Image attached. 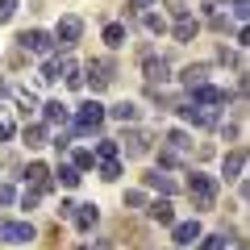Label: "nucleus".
<instances>
[{
	"label": "nucleus",
	"instance_id": "6ab92c4d",
	"mask_svg": "<svg viewBox=\"0 0 250 250\" xmlns=\"http://www.w3.org/2000/svg\"><path fill=\"white\" fill-rule=\"evenodd\" d=\"M167 34L175 38V42H196V34H200V17L184 13V17H175V25H167Z\"/></svg>",
	"mask_w": 250,
	"mask_h": 250
},
{
	"label": "nucleus",
	"instance_id": "9d476101",
	"mask_svg": "<svg viewBox=\"0 0 250 250\" xmlns=\"http://www.w3.org/2000/svg\"><path fill=\"white\" fill-rule=\"evenodd\" d=\"M188 100L192 104H205V108H225L233 96L225 88H217V83H200V88H188Z\"/></svg>",
	"mask_w": 250,
	"mask_h": 250
},
{
	"label": "nucleus",
	"instance_id": "c03bdc74",
	"mask_svg": "<svg viewBox=\"0 0 250 250\" xmlns=\"http://www.w3.org/2000/svg\"><path fill=\"white\" fill-rule=\"evenodd\" d=\"M233 42H238V50H246V46H250V29H246V25H242V29H238V34H233Z\"/></svg>",
	"mask_w": 250,
	"mask_h": 250
},
{
	"label": "nucleus",
	"instance_id": "6e6552de",
	"mask_svg": "<svg viewBox=\"0 0 250 250\" xmlns=\"http://www.w3.org/2000/svg\"><path fill=\"white\" fill-rule=\"evenodd\" d=\"M34 238H38V229H34L29 217H21V221H0V242L4 246H29Z\"/></svg>",
	"mask_w": 250,
	"mask_h": 250
},
{
	"label": "nucleus",
	"instance_id": "20e7f679",
	"mask_svg": "<svg viewBox=\"0 0 250 250\" xmlns=\"http://www.w3.org/2000/svg\"><path fill=\"white\" fill-rule=\"evenodd\" d=\"M113 80H117V62L113 59H92L88 67H83V88H92V96L104 92V88H113Z\"/></svg>",
	"mask_w": 250,
	"mask_h": 250
},
{
	"label": "nucleus",
	"instance_id": "7c9ffc66",
	"mask_svg": "<svg viewBox=\"0 0 250 250\" xmlns=\"http://www.w3.org/2000/svg\"><path fill=\"white\" fill-rule=\"evenodd\" d=\"M146 188H125V196H121V208H146Z\"/></svg>",
	"mask_w": 250,
	"mask_h": 250
},
{
	"label": "nucleus",
	"instance_id": "39448f33",
	"mask_svg": "<svg viewBox=\"0 0 250 250\" xmlns=\"http://www.w3.org/2000/svg\"><path fill=\"white\" fill-rule=\"evenodd\" d=\"M175 113L184 117V125H196V129H217V125H221V113H217V108L192 104V100H179Z\"/></svg>",
	"mask_w": 250,
	"mask_h": 250
},
{
	"label": "nucleus",
	"instance_id": "4c0bfd02",
	"mask_svg": "<svg viewBox=\"0 0 250 250\" xmlns=\"http://www.w3.org/2000/svg\"><path fill=\"white\" fill-rule=\"evenodd\" d=\"M71 142H75V129H71V134H62V129H59V134H50V146H54V150H71Z\"/></svg>",
	"mask_w": 250,
	"mask_h": 250
},
{
	"label": "nucleus",
	"instance_id": "b1692460",
	"mask_svg": "<svg viewBox=\"0 0 250 250\" xmlns=\"http://www.w3.org/2000/svg\"><path fill=\"white\" fill-rule=\"evenodd\" d=\"M100 38H104V46H108V50H121V46L129 42V29H125V21H108Z\"/></svg>",
	"mask_w": 250,
	"mask_h": 250
},
{
	"label": "nucleus",
	"instance_id": "393cba45",
	"mask_svg": "<svg viewBox=\"0 0 250 250\" xmlns=\"http://www.w3.org/2000/svg\"><path fill=\"white\" fill-rule=\"evenodd\" d=\"M13 108H17L21 121H25V117H34V113H38V96H34V92H25V88L13 92Z\"/></svg>",
	"mask_w": 250,
	"mask_h": 250
},
{
	"label": "nucleus",
	"instance_id": "423d86ee",
	"mask_svg": "<svg viewBox=\"0 0 250 250\" xmlns=\"http://www.w3.org/2000/svg\"><path fill=\"white\" fill-rule=\"evenodd\" d=\"M80 34H83V17H75V13H62L59 17V25H54V50H71L75 42H80Z\"/></svg>",
	"mask_w": 250,
	"mask_h": 250
},
{
	"label": "nucleus",
	"instance_id": "aec40b11",
	"mask_svg": "<svg viewBox=\"0 0 250 250\" xmlns=\"http://www.w3.org/2000/svg\"><path fill=\"white\" fill-rule=\"evenodd\" d=\"M146 217H150L154 225H171V221H175V205H171V196L146 200Z\"/></svg>",
	"mask_w": 250,
	"mask_h": 250
},
{
	"label": "nucleus",
	"instance_id": "9b49d317",
	"mask_svg": "<svg viewBox=\"0 0 250 250\" xmlns=\"http://www.w3.org/2000/svg\"><path fill=\"white\" fill-rule=\"evenodd\" d=\"M221 175H225V184H238L246 175V146H229L221 154Z\"/></svg>",
	"mask_w": 250,
	"mask_h": 250
},
{
	"label": "nucleus",
	"instance_id": "a18cd8bd",
	"mask_svg": "<svg viewBox=\"0 0 250 250\" xmlns=\"http://www.w3.org/2000/svg\"><path fill=\"white\" fill-rule=\"evenodd\" d=\"M150 4H159V0H129V13H146Z\"/></svg>",
	"mask_w": 250,
	"mask_h": 250
},
{
	"label": "nucleus",
	"instance_id": "c85d7f7f",
	"mask_svg": "<svg viewBox=\"0 0 250 250\" xmlns=\"http://www.w3.org/2000/svg\"><path fill=\"white\" fill-rule=\"evenodd\" d=\"M179 167H184V154L171 146H159V171H179Z\"/></svg>",
	"mask_w": 250,
	"mask_h": 250
},
{
	"label": "nucleus",
	"instance_id": "5701e85b",
	"mask_svg": "<svg viewBox=\"0 0 250 250\" xmlns=\"http://www.w3.org/2000/svg\"><path fill=\"white\" fill-rule=\"evenodd\" d=\"M205 13H208V29H213V34H229V29H233V17H229V13H225V9H217V4H213V0H208V4H205Z\"/></svg>",
	"mask_w": 250,
	"mask_h": 250
},
{
	"label": "nucleus",
	"instance_id": "3c124183",
	"mask_svg": "<svg viewBox=\"0 0 250 250\" xmlns=\"http://www.w3.org/2000/svg\"><path fill=\"white\" fill-rule=\"evenodd\" d=\"M175 250H179V246H175Z\"/></svg>",
	"mask_w": 250,
	"mask_h": 250
},
{
	"label": "nucleus",
	"instance_id": "de8ad7c7",
	"mask_svg": "<svg viewBox=\"0 0 250 250\" xmlns=\"http://www.w3.org/2000/svg\"><path fill=\"white\" fill-rule=\"evenodd\" d=\"M9 138H13V125H4V121H0V142H9Z\"/></svg>",
	"mask_w": 250,
	"mask_h": 250
},
{
	"label": "nucleus",
	"instance_id": "473e14b6",
	"mask_svg": "<svg viewBox=\"0 0 250 250\" xmlns=\"http://www.w3.org/2000/svg\"><path fill=\"white\" fill-rule=\"evenodd\" d=\"M100 179H104V184H117V179H121V159H104L100 163Z\"/></svg>",
	"mask_w": 250,
	"mask_h": 250
},
{
	"label": "nucleus",
	"instance_id": "2eb2a0df",
	"mask_svg": "<svg viewBox=\"0 0 250 250\" xmlns=\"http://www.w3.org/2000/svg\"><path fill=\"white\" fill-rule=\"evenodd\" d=\"M21 142H25V150H42V146H50V125H46V121H25V125H21Z\"/></svg>",
	"mask_w": 250,
	"mask_h": 250
},
{
	"label": "nucleus",
	"instance_id": "a878e982",
	"mask_svg": "<svg viewBox=\"0 0 250 250\" xmlns=\"http://www.w3.org/2000/svg\"><path fill=\"white\" fill-rule=\"evenodd\" d=\"M138 17H142V29H146L150 38H163V34H167V17H163V13H150V9H146V13H138Z\"/></svg>",
	"mask_w": 250,
	"mask_h": 250
},
{
	"label": "nucleus",
	"instance_id": "8fccbe9b",
	"mask_svg": "<svg viewBox=\"0 0 250 250\" xmlns=\"http://www.w3.org/2000/svg\"><path fill=\"white\" fill-rule=\"evenodd\" d=\"M75 250H92V246H75Z\"/></svg>",
	"mask_w": 250,
	"mask_h": 250
},
{
	"label": "nucleus",
	"instance_id": "49530a36",
	"mask_svg": "<svg viewBox=\"0 0 250 250\" xmlns=\"http://www.w3.org/2000/svg\"><path fill=\"white\" fill-rule=\"evenodd\" d=\"M13 100V88H9V80H0V104H9Z\"/></svg>",
	"mask_w": 250,
	"mask_h": 250
},
{
	"label": "nucleus",
	"instance_id": "cd10ccee",
	"mask_svg": "<svg viewBox=\"0 0 250 250\" xmlns=\"http://www.w3.org/2000/svg\"><path fill=\"white\" fill-rule=\"evenodd\" d=\"M163 146H171V150H192V134L188 129H167V138H163Z\"/></svg>",
	"mask_w": 250,
	"mask_h": 250
},
{
	"label": "nucleus",
	"instance_id": "f3484780",
	"mask_svg": "<svg viewBox=\"0 0 250 250\" xmlns=\"http://www.w3.org/2000/svg\"><path fill=\"white\" fill-rule=\"evenodd\" d=\"M167 229H171V242H175L179 250H184V246H196V238L205 233V229H200V221H196V217H192V221H171Z\"/></svg>",
	"mask_w": 250,
	"mask_h": 250
},
{
	"label": "nucleus",
	"instance_id": "72a5a7b5",
	"mask_svg": "<svg viewBox=\"0 0 250 250\" xmlns=\"http://www.w3.org/2000/svg\"><path fill=\"white\" fill-rule=\"evenodd\" d=\"M71 167H80V171H92V167H96V154H92L88 146H80V150L71 154Z\"/></svg>",
	"mask_w": 250,
	"mask_h": 250
},
{
	"label": "nucleus",
	"instance_id": "412c9836",
	"mask_svg": "<svg viewBox=\"0 0 250 250\" xmlns=\"http://www.w3.org/2000/svg\"><path fill=\"white\" fill-rule=\"evenodd\" d=\"M71 221H75V229H80V233H92L100 225V205H75Z\"/></svg>",
	"mask_w": 250,
	"mask_h": 250
},
{
	"label": "nucleus",
	"instance_id": "a19ab883",
	"mask_svg": "<svg viewBox=\"0 0 250 250\" xmlns=\"http://www.w3.org/2000/svg\"><path fill=\"white\" fill-rule=\"evenodd\" d=\"M17 4H21V0H0V25L17 17Z\"/></svg>",
	"mask_w": 250,
	"mask_h": 250
},
{
	"label": "nucleus",
	"instance_id": "f704fd0d",
	"mask_svg": "<svg viewBox=\"0 0 250 250\" xmlns=\"http://www.w3.org/2000/svg\"><path fill=\"white\" fill-rule=\"evenodd\" d=\"M38 200H42V196H38V192H34V188H25V192H21V196H17V208H21V213H34V208H38Z\"/></svg>",
	"mask_w": 250,
	"mask_h": 250
},
{
	"label": "nucleus",
	"instance_id": "09e8293b",
	"mask_svg": "<svg viewBox=\"0 0 250 250\" xmlns=\"http://www.w3.org/2000/svg\"><path fill=\"white\" fill-rule=\"evenodd\" d=\"M92 250H113V242H108V238H100V242H96Z\"/></svg>",
	"mask_w": 250,
	"mask_h": 250
},
{
	"label": "nucleus",
	"instance_id": "ea45409f",
	"mask_svg": "<svg viewBox=\"0 0 250 250\" xmlns=\"http://www.w3.org/2000/svg\"><path fill=\"white\" fill-rule=\"evenodd\" d=\"M54 213H59V221H71V217H75V200H71V196H62Z\"/></svg>",
	"mask_w": 250,
	"mask_h": 250
},
{
	"label": "nucleus",
	"instance_id": "bb28decb",
	"mask_svg": "<svg viewBox=\"0 0 250 250\" xmlns=\"http://www.w3.org/2000/svg\"><path fill=\"white\" fill-rule=\"evenodd\" d=\"M38 80H42V83H59V80H62V59L46 54V59H42V71H38Z\"/></svg>",
	"mask_w": 250,
	"mask_h": 250
},
{
	"label": "nucleus",
	"instance_id": "0eeeda50",
	"mask_svg": "<svg viewBox=\"0 0 250 250\" xmlns=\"http://www.w3.org/2000/svg\"><path fill=\"white\" fill-rule=\"evenodd\" d=\"M17 46H21V54H38V59H46V54H54V38H50V29H21V38H17Z\"/></svg>",
	"mask_w": 250,
	"mask_h": 250
},
{
	"label": "nucleus",
	"instance_id": "c9c22d12",
	"mask_svg": "<svg viewBox=\"0 0 250 250\" xmlns=\"http://www.w3.org/2000/svg\"><path fill=\"white\" fill-rule=\"evenodd\" d=\"M150 100H154L159 108H175V104H179L175 92H163V88H150Z\"/></svg>",
	"mask_w": 250,
	"mask_h": 250
},
{
	"label": "nucleus",
	"instance_id": "79ce46f5",
	"mask_svg": "<svg viewBox=\"0 0 250 250\" xmlns=\"http://www.w3.org/2000/svg\"><path fill=\"white\" fill-rule=\"evenodd\" d=\"M217 129H221V138H225V142H242V125H217Z\"/></svg>",
	"mask_w": 250,
	"mask_h": 250
},
{
	"label": "nucleus",
	"instance_id": "4be33fe9",
	"mask_svg": "<svg viewBox=\"0 0 250 250\" xmlns=\"http://www.w3.org/2000/svg\"><path fill=\"white\" fill-rule=\"evenodd\" d=\"M50 175H54V184H59V188H67V192H75V188L83 184V171H80V167H71V163H59V167H54Z\"/></svg>",
	"mask_w": 250,
	"mask_h": 250
},
{
	"label": "nucleus",
	"instance_id": "f8f14e48",
	"mask_svg": "<svg viewBox=\"0 0 250 250\" xmlns=\"http://www.w3.org/2000/svg\"><path fill=\"white\" fill-rule=\"evenodd\" d=\"M142 80L150 83V88H163V83L171 80V62L163 59V54H146L142 59Z\"/></svg>",
	"mask_w": 250,
	"mask_h": 250
},
{
	"label": "nucleus",
	"instance_id": "37998d69",
	"mask_svg": "<svg viewBox=\"0 0 250 250\" xmlns=\"http://www.w3.org/2000/svg\"><path fill=\"white\" fill-rule=\"evenodd\" d=\"M0 205H17V188L13 184H0Z\"/></svg>",
	"mask_w": 250,
	"mask_h": 250
},
{
	"label": "nucleus",
	"instance_id": "f257e3e1",
	"mask_svg": "<svg viewBox=\"0 0 250 250\" xmlns=\"http://www.w3.org/2000/svg\"><path fill=\"white\" fill-rule=\"evenodd\" d=\"M184 175H188L184 192L192 196V208H196V213H213L217 208V192H221V179L208 175V171H200V167H188Z\"/></svg>",
	"mask_w": 250,
	"mask_h": 250
},
{
	"label": "nucleus",
	"instance_id": "2f4dec72",
	"mask_svg": "<svg viewBox=\"0 0 250 250\" xmlns=\"http://www.w3.org/2000/svg\"><path fill=\"white\" fill-rule=\"evenodd\" d=\"M196 246L200 250H229V238H225V233H200Z\"/></svg>",
	"mask_w": 250,
	"mask_h": 250
},
{
	"label": "nucleus",
	"instance_id": "1a4fd4ad",
	"mask_svg": "<svg viewBox=\"0 0 250 250\" xmlns=\"http://www.w3.org/2000/svg\"><path fill=\"white\" fill-rule=\"evenodd\" d=\"M21 184H29L38 196H50L54 188H59V184H54V175H50V167H46V163H38V159L25 163V171H21Z\"/></svg>",
	"mask_w": 250,
	"mask_h": 250
},
{
	"label": "nucleus",
	"instance_id": "c756f323",
	"mask_svg": "<svg viewBox=\"0 0 250 250\" xmlns=\"http://www.w3.org/2000/svg\"><path fill=\"white\" fill-rule=\"evenodd\" d=\"M96 163H104V159H121V150H117V138H96Z\"/></svg>",
	"mask_w": 250,
	"mask_h": 250
},
{
	"label": "nucleus",
	"instance_id": "ddd939ff",
	"mask_svg": "<svg viewBox=\"0 0 250 250\" xmlns=\"http://www.w3.org/2000/svg\"><path fill=\"white\" fill-rule=\"evenodd\" d=\"M142 188H146V192H154V196H175V192H179V184L167 175V171H159V167H150L142 175Z\"/></svg>",
	"mask_w": 250,
	"mask_h": 250
},
{
	"label": "nucleus",
	"instance_id": "f03ea898",
	"mask_svg": "<svg viewBox=\"0 0 250 250\" xmlns=\"http://www.w3.org/2000/svg\"><path fill=\"white\" fill-rule=\"evenodd\" d=\"M71 129L75 134H100V129H104V104L92 96V100H83L80 108H71Z\"/></svg>",
	"mask_w": 250,
	"mask_h": 250
},
{
	"label": "nucleus",
	"instance_id": "4468645a",
	"mask_svg": "<svg viewBox=\"0 0 250 250\" xmlns=\"http://www.w3.org/2000/svg\"><path fill=\"white\" fill-rule=\"evenodd\" d=\"M200 83H213V62H188L179 71V88H200Z\"/></svg>",
	"mask_w": 250,
	"mask_h": 250
},
{
	"label": "nucleus",
	"instance_id": "dca6fc26",
	"mask_svg": "<svg viewBox=\"0 0 250 250\" xmlns=\"http://www.w3.org/2000/svg\"><path fill=\"white\" fill-rule=\"evenodd\" d=\"M38 113H42V121L50 125V129L71 125V104H62V100H46V104H38Z\"/></svg>",
	"mask_w": 250,
	"mask_h": 250
},
{
	"label": "nucleus",
	"instance_id": "7ed1b4c3",
	"mask_svg": "<svg viewBox=\"0 0 250 250\" xmlns=\"http://www.w3.org/2000/svg\"><path fill=\"white\" fill-rule=\"evenodd\" d=\"M150 146H154V134H146V129H138V125H121L117 150H121L125 159H142V154H150Z\"/></svg>",
	"mask_w": 250,
	"mask_h": 250
},
{
	"label": "nucleus",
	"instance_id": "58836bf2",
	"mask_svg": "<svg viewBox=\"0 0 250 250\" xmlns=\"http://www.w3.org/2000/svg\"><path fill=\"white\" fill-rule=\"evenodd\" d=\"M221 4H229V17H238V21H246V13H250V0H221Z\"/></svg>",
	"mask_w": 250,
	"mask_h": 250
},
{
	"label": "nucleus",
	"instance_id": "a211bd4d",
	"mask_svg": "<svg viewBox=\"0 0 250 250\" xmlns=\"http://www.w3.org/2000/svg\"><path fill=\"white\" fill-rule=\"evenodd\" d=\"M138 100H117V104H104V121H117V125H134L138 121Z\"/></svg>",
	"mask_w": 250,
	"mask_h": 250
},
{
	"label": "nucleus",
	"instance_id": "e433bc0d",
	"mask_svg": "<svg viewBox=\"0 0 250 250\" xmlns=\"http://www.w3.org/2000/svg\"><path fill=\"white\" fill-rule=\"evenodd\" d=\"M217 62H225V67H238V71H242V54H233L225 42L217 46Z\"/></svg>",
	"mask_w": 250,
	"mask_h": 250
}]
</instances>
